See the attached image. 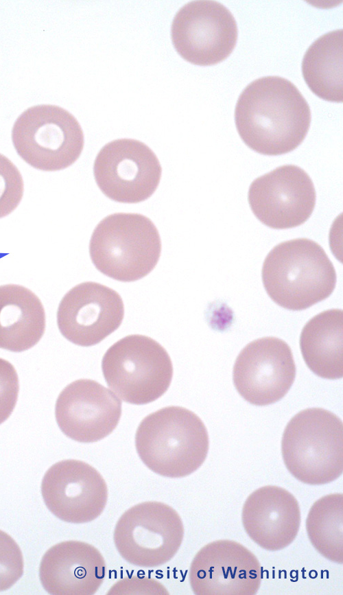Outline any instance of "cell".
Instances as JSON below:
<instances>
[{"label":"cell","instance_id":"obj_3","mask_svg":"<svg viewBox=\"0 0 343 595\" xmlns=\"http://www.w3.org/2000/svg\"><path fill=\"white\" fill-rule=\"evenodd\" d=\"M269 296L293 311L307 309L328 298L336 273L324 249L315 241L297 238L281 242L266 256L261 271Z\"/></svg>","mask_w":343,"mask_h":595},{"label":"cell","instance_id":"obj_22","mask_svg":"<svg viewBox=\"0 0 343 595\" xmlns=\"http://www.w3.org/2000/svg\"><path fill=\"white\" fill-rule=\"evenodd\" d=\"M309 539L326 559L343 563V495L321 497L309 509L306 520Z\"/></svg>","mask_w":343,"mask_h":595},{"label":"cell","instance_id":"obj_10","mask_svg":"<svg viewBox=\"0 0 343 595\" xmlns=\"http://www.w3.org/2000/svg\"><path fill=\"white\" fill-rule=\"evenodd\" d=\"M172 40L180 56L196 65L225 60L237 40L236 21L230 11L215 1H193L183 5L172 24Z\"/></svg>","mask_w":343,"mask_h":595},{"label":"cell","instance_id":"obj_4","mask_svg":"<svg viewBox=\"0 0 343 595\" xmlns=\"http://www.w3.org/2000/svg\"><path fill=\"white\" fill-rule=\"evenodd\" d=\"M281 453L289 473L311 485L329 483L343 471V425L331 412L305 409L287 423Z\"/></svg>","mask_w":343,"mask_h":595},{"label":"cell","instance_id":"obj_15","mask_svg":"<svg viewBox=\"0 0 343 595\" xmlns=\"http://www.w3.org/2000/svg\"><path fill=\"white\" fill-rule=\"evenodd\" d=\"M124 305L113 289L99 283H81L67 292L57 310V325L72 343L90 347L102 342L121 325Z\"/></svg>","mask_w":343,"mask_h":595},{"label":"cell","instance_id":"obj_20","mask_svg":"<svg viewBox=\"0 0 343 595\" xmlns=\"http://www.w3.org/2000/svg\"><path fill=\"white\" fill-rule=\"evenodd\" d=\"M343 313L340 309L320 312L304 326L300 347L307 366L318 376L330 380L343 375Z\"/></svg>","mask_w":343,"mask_h":595},{"label":"cell","instance_id":"obj_9","mask_svg":"<svg viewBox=\"0 0 343 595\" xmlns=\"http://www.w3.org/2000/svg\"><path fill=\"white\" fill-rule=\"evenodd\" d=\"M161 174L155 153L144 143L132 139L106 143L93 165L95 180L102 192L122 203L148 199L158 187Z\"/></svg>","mask_w":343,"mask_h":595},{"label":"cell","instance_id":"obj_25","mask_svg":"<svg viewBox=\"0 0 343 595\" xmlns=\"http://www.w3.org/2000/svg\"><path fill=\"white\" fill-rule=\"evenodd\" d=\"M19 390V378L14 366L0 358V424L12 414Z\"/></svg>","mask_w":343,"mask_h":595},{"label":"cell","instance_id":"obj_6","mask_svg":"<svg viewBox=\"0 0 343 595\" xmlns=\"http://www.w3.org/2000/svg\"><path fill=\"white\" fill-rule=\"evenodd\" d=\"M102 370L108 387L123 401L136 405L161 397L173 377L165 348L140 334L127 336L110 346L103 356Z\"/></svg>","mask_w":343,"mask_h":595},{"label":"cell","instance_id":"obj_11","mask_svg":"<svg viewBox=\"0 0 343 595\" xmlns=\"http://www.w3.org/2000/svg\"><path fill=\"white\" fill-rule=\"evenodd\" d=\"M295 376L292 350L276 337L261 338L248 344L236 358L233 369L237 390L255 406L280 400L289 391Z\"/></svg>","mask_w":343,"mask_h":595},{"label":"cell","instance_id":"obj_24","mask_svg":"<svg viewBox=\"0 0 343 595\" xmlns=\"http://www.w3.org/2000/svg\"><path fill=\"white\" fill-rule=\"evenodd\" d=\"M21 550L11 536L0 530V592L14 585L23 573Z\"/></svg>","mask_w":343,"mask_h":595},{"label":"cell","instance_id":"obj_13","mask_svg":"<svg viewBox=\"0 0 343 595\" xmlns=\"http://www.w3.org/2000/svg\"><path fill=\"white\" fill-rule=\"evenodd\" d=\"M263 569L256 556L235 541L220 539L203 546L189 570L192 592L198 595L255 594Z\"/></svg>","mask_w":343,"mask_h":595},{"label":"cell","instance_id":"obj_7","mask_svg":"<svg viewBox=\"0 0 343 595\" xmlns=\"http://www.w3.org/2000/svg\"><path fill=\"white\" fill-rule=\"evenodd\" d=\"M12 141L25 163L45 172L71 166L80 157L84 143L75 117L64 108L50 104L23 111L13 125Z\"/></svg>","mask_w":343,"mask_h":595},{"label":"cell","instance_id":"obj_23","mask_svg":"<svg viewBox=\"0 0 343 595\" xmlns=\"http://www.w3.org/2000/svg\"><path fill=\"white\" fill-rule=\"evenodd\" d=\"M24 191L22 175L16 166L0 153V218L19 206Z\"/></svg>","mask_w":343,"mask_h":595},{"label":"cell","instance_id":"obj_26","mask_svg":"<svg viewBox=\"0 0 343 595\" xmlns=\"http://www.w3.org/2000/svg\"><path fill=\"white\" fill-rule=\"evenodd\" d=\"M107 594H169V592L163 585L153 579L132 576L117 581L110 587Z\"/></svg>","mask_w":343,"mask_h":595},{"label":"cell","instance_id":"obj_17","mask_svg":"<svg viewBox=\"0 0 343 595\" xmlns=\"http://www.w3.org/2000/svg\"><path fill=\"white\" fill-rule=\"evenodd\" d=\"M106 575L105 560L88 543L70 540L51 547L44 554L39 577L51 594H94Z\"/></svg>","mask_w":343,"mask_h":595},{"label":"cell","instance_id":"obj_19","mask_svg":"<svg viewBox=\"0 0 343 595\" xmlns=\"http://www.w3.org/2000/svg\"><path fill=\"white\" fill-rule=\"evenodd\" d=\"M45 309L38 296L18 284L0 285V348L21 352L35 346L45 330Z\"/></svg>","mask_w":343,"mask_h":595},{"label":"cell","instance_id":"obj_2","mask_svg":"<svg viewBox=\"0 0 343 595\" xmlns=\"http://www.w3.org/2000/svg\"><path fill=\"white\" fill-rule=\"evenodd\" d=\"M206 428L192 411L167 406L145 417L135 434L139 456L162 476L183 478L196 471L209 451Z\"/></svg>","mask_w":343,"mask_h":595},{"label":"cell","instance_id":"obj_16","mask_svg":"<svg viewBox=\"0 0 343 595\" xmlns=\"http://www.w3.org/2000/svg\"><path fill=\"white\" fill-rule=\"evenodd\" d=\"M121 415V402L108 388L88 379L75 380L60 393L55 406L56 422L69 438L97 442L113 432Z\"/></svg>","mask_w":343,"mask_h":595},{"label":"cell","instance_id":"obj_5","mask_svg":"<svg viewBox=\"0 0 343 595\" xmlns=\"http://www.w3.org/2000/svg\"><path fill=\"white\" fill-rule=\"evenodd\" d=\"M161 252L159 233L147 217L135 213H116L95 228L89 254L102 274L122 282L135 281L156 266Z\"/></svg>","mask_w":343,"mask_h":595},{"label":"cell","instance_id":"obj_18","mask_svg":"<svg viewBox=\"0 0 343 595\" xmlns=\"http://www.w3.org/2000/svg\"><path fill=\"white\" fill-rule=\"evenodd\" d=\"M243 526L249 537L262 548L276 551L296 538L300 509L296 498L274 485L261 487L246 500L241 512Z\"/></svg>","mask_w":343,"mask_h":595},{"label":"cell","instance_id":"obj_21","mask_svg":"<svg viewBox=\"0 0 343 595\" xmlns=\"http://www.w3.org/2000/svg\"><path fill=\"white\" fill-rule=\"evenodd\" d=\"M342 30L329 32L316 40L306 51L303 62V78L320 98L342 102Z\"/></svg>","mask_w":343,"mask_h":595},{"label":"cell","instance_id":"obj_12","mask_svg":"<svg viewBox=\"0 0 343 595\" xmlns=\"http://www.w3.org/2000/svg\"><path fill=\"white\" fill-rule=\"evenodd\" d=\"M248 198L252 213L261 222L272 229H286L309 219L316 194L305 170L285 165L252 181Z\"/></svg>","mask_w":343,"mask_h":595},{"label":"cell","instance_id":"obj_8","mask_svg":"<svg viewBox=\"0 0 343 595\" xmlns=\"http://www.w3.org/2000/svg\"><path fill=\"white\" fill-rule=\"evenodd\" d=\"M184 537L180 516L172 506L147 501L126 510L114 530L115 547L128 563L155 568L169 562L179 550Z\"/></svg>","mask_w":343,"mask_h":595},{"label":"cell","instance_id":"obj_14","mask_svg":"<svg viewBox=\"0 0 343 595\" xmlns=\"http://www.w3.org/2000/svg\"><path fill=\"white\" fill-rule=\"evenodd\" d=\"M41 493L48 509L61 520L87 523L104 511L108 487L102 476L89 464L67 459L50 467L41 482Z\"/></svg>","mask_w":343,"mask_h":595},{"label":"cell","instance_id":"obj_1","mask_svg":"<svg viewBox=\"0 0 343 595\" xmlns=\"http://www.w3.org/2000/svg\"><path fill=\"white\" fill-rule=\"evenodd\" d=\"M235 121L241 139L250 149L264 155H281L303 141L311 110L292 82L265 76L250 83L240 94Z\"/></svg>","mask_w":343,"mask_h":595}]
</instances>
